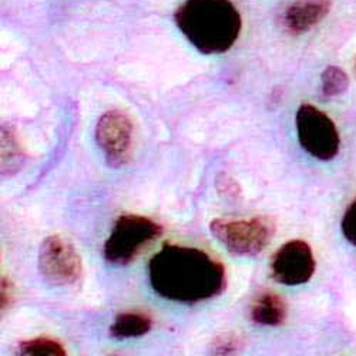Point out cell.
Here are the masks:
<instances>
[{
	"instance_id": "cell-1",
	"label": "cell",
	"mask_w": 356,
	"mask_h": 356,
	"mask_svg": "<svg viewBox=\"0 0 356 356\" xmlns=\"http://www.w3.org/2000/svg\"><path fill=\"white\" fill-rule=\"evenodd\" d=\"M152 288L161 298L198 304L221 295L227 271L221 261L195 247L165 244L148 264Z\"/></svg>"
},
{
	"instance_id": "cell-2",
	"label": "cell",
	"mask_w": 356,
	"mask_h": 356,
	"mask_svg": "<svg viewBox=\"0 0 356 356\" xmlns=\"http://www.w3.org/2000/svg\"><path fill=\"white\" fill-rule=\"evenodd\" d=\"M184 38L202 54H221L238 40L243 19L231 0H186L174 13Z\"/></svg>"
},
{
	"instance_id": "cell-3",
	"label": "cell",
	"mask_w": 356,
	"mask_h": 356,
	"mask_svg": "<svg viewBox=\"0 0 356 356\" xmlns=\"http://www.w3.org/2000/svg\"><path fill=\"white\" fill-rule=\"evenodd\" d=\"M161 235L163 227L157 221L138 214H123L115 220L104 243V259L113 265H129Z\"/></svg>"
},
{
	"instance_id": "cell-4",
	"label": "cell",
	"mask_w": 356,
	"mask_h": 356,
	"mask_svg": "<svg viewBox=\"0 0 356 356\" xmlns=\"http://www.w3.org/2000/svg\"><path fill=\"white\" fill-rule=\"evenodd\" d=\"M216 240L231 254L257 257L268 247L275 234V222L270 217L216 218L210 224Z\"/></svg>"
},
{
	"instance_id": "cell-5",
	"label": "cell",
	"mask_w": 356,
	"mask_h": 356,
	"mask_svg": "<svg viewBox=\"0 0 356 356\" xmlns=\"http://www.w3.org/2000/svg\"><path fill=\"white\" fill-rule=\"evenodd\" d=\"M38 268L42 278L54 288L73 286L83 275V262L79 251L60 235H50L42 243Z\"/></svg>"
},
{
	"instance_id": "cell-6",
	"label": "cell",
	"mask_w": 356,
	"mask_h": 356,
	"mask_svg": "<svg viewBox=\"0 0 356 356\" xmlns=\"http://www.w3.org/2000/svg\"><path fill=\"white\" fill-rule=\"evenodd\" d=\"M296 133L300 144L312 157L330 161L339 153L341 138L328 114L312 104H302L296 111Z\"/></svg>"
},
{
	"instance_id": "cell-7",
	"label": "cell",
	"mask_w": 356,
	"mask_h": 356,
	"mask_svg": "<svg viewBox=\"0 0 356 356\" xmlns=\"http://www.w3.org/2000/svg\"><path fill=\"white\" fill-rule=\"evenodd\" d=\"M96 143L110 167L126 165L131 160L134 147L131 118L122 110L106 111L96 124Z\"/></svg>"
},
{
	"instance_id": "cell-8",
	"label": "cell",
	"mask_w": 356,
	"mask_h": 356,
	"mask_svg": "<svg viewBox=\"0 0 356 356\" xmlns=\"http://www.w3.org/2000/svg\"><path fill=\"white\" fill-rule=\"evenodd\" d=\"M315 266L316 264L309 244L302 240H292L274 254L271 277L278 284L286 286L302 285L312 278Z\"/></svg>"
},
{
	"instance_id": "cell-9",
	"label": "cell",
	"mask_w": 356,
	"mask_h": 356,
	"mask_svg": "<svg viewBox=\"0 0 356 356\" xmlns=\"http://www.w3.org/2000/svg\"><path fill=\"white\" fill-rule=\"evenodd\" d=\"M334 0H298L284 13V26L291 35L309 32L330 15Z\"/></svg>"
},
{
	"instance_id": "cell-10",
	"label": "cell",
	"mask_w": 356,
	"mask_h": 356,
	"mask_svg": "<svg viewBox=\"0 0 356 356\" xmlns=\"http://www.w3.org/2000/svg\"><path fill=\"white\" fill-rule=\"evenodd\" d=\"M251 321L261 326H281L288 318V307L275 292L261 293L251 307Z\"/></svg>"
},
{
	"instance_id": "cell-11",
	"label": "cell",
	"mask_w": 356,
	"mask_h": 356,
	"mask_svg": "<svg viewBox=\"0 0 356 356\" xmlns=\"http://www.w3.org/2000/svg\"><path fill=\"white\" fill-rule=\"evenodd\" d=\"M153 328V319L143 312L118 314L110 326V337L114 339L140 338Z\"/></svg>"
},
{
	"instance_id": "cell-12",
	"label": "cell",
	"mask_w": 356,
	"mask_h": 356,
	"mask_svg": "<svg viewBox=\"0 0 356 356\" xmlns=\"http://www.w3.org/2000/svg\"><path fill=\"white\" fill-rule=\"evenodd\" d=\"M24 160L22 147L16 137V131L12 126H2V175L12 177L15 175Z\"/></svg>"
},
{
	"instance_id": "cell-13",
	"label": "cell",
	"mask_w": 356,
	"mask_h": 356,
	"mask_svg": "<svg viewBox=\"0 0 356 356\" xmlns=\"http://www.w3.org/2000/svg\"><path fill=\"white\" fill-rule=\"evenodd\" d=\"M17 353L24 356H65V346L51 338H35L23 341L17 346Z\"/></svg>"
},
{
	"instance_id": "cell-14",
	"label": "cell",
	"mask_w": 356,
	"mask_h": 356,
	"mask_svg": "<svg viewBox=\"0 0 356 356\" xmlns=\"http://www.w3.org/2000/svg\"><path fill=\"white\" fill-rule=\"evenodd\" d=\"M349 87V79L346 73L337 67L330 66L322 73V92L326 97H337L343 95Z\"/></svg>"
},
{
	"instance_id": "cell-15",
	"label": "cell",
	"mask_w": 356,
	"mask_h": 356,
	"mask_svg": "<svg viewBox=\"0 0 356 356\" xmlns=\"http://www.w3.org/2000/svg\"><path fill=\"white\" fill-rule=\"evenodd\" d=\"M244 346L243 338H240L236 334H224L211 345V353L214 355H232L240 352Z\"/></svg>"
},
{
	"instance_id": "cell-16",
	"label": "cell",
	"mask_w": 356,
	"mask_h": 356,
	"mask_svg": "<svg viewBox=\"0 0 356 356\" xmlns=\"http://www.w3.org/2000/svg\"><path fill=\"white\" fill-rule=\"evenodd\" d=\"M342 232L345 238L356 247V198L350 202L342 218Z\"/></svg>"
},
{
	"instance_id": "cell-17",
	"label": "cell",
	"mask_w": 356,
	"mask_h": 356,
	"mask_svg": "<svg viewBox=\"0 0 356 356\" xmlns=\"http://www.w3.org/2000/svg\"><path fill=\"white\" fill-rule=\"evenodd\" d=\"M15 298V286L8 278H2V311H5Z\"/></svg>"
}]
</instances>
